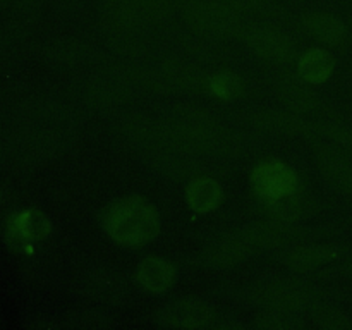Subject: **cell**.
Wrapping results in <instances>:
<instances>
[{"mask_svg": "<svg viewBox=\"0 0 352 330\" xmlns=\"http://www.w3.org/2000/svg\"><path fill=\"white\" fill-rule=\"evenodd\" d=\"M251 253H253V250L244 243V239L239 236V232H236L220 239L219 243H215L213 246H210L208 250L203 253V263L215 268L232 267V265L241 263V261H243L244 258L250 256Z\"/></svg>", "mask_w": 352, "mask_h": 330, "instance_id": "5bb4252c", "label": "cell"}, {"mask_svg": "<svg viewBox=\"0 0 352 330\" xmlns=\"http://www.w3.org/2000/svg\"><path fill=\"white\" fill-rule=\"evenodd\" d=\"M305 82L302 79L287 78L278 85V98L289 110L296 113L316 112L320 105L316 95Z\"/></svg>", "mask_w": 352, "mask_h": 330, "instance_id": "ac0fdd59", "label": "cell"}, {"mask_svg": "<svg viewBox=\"0 0 352 330\" xmlns=\"http://www.w3.org/2000/svg\"><path fill=\"white\" fill-rule=\"evenodd\" d=\"M138 141L189 153L232 155L239 140L215 117L196 109L177 110L158 124H146L136 133Z\"/></svg>", "mask_w": 352, "mask_h": 330, "instance_id": "6da1fadb", "label": "cell"}, {"mask_svg": "<svg viewBox=\"0 0 352 330\" xmlns=\"http://www.w3.org/2000/svg\"><path fill=\"white\" fill-rule=\"evenodd\" d=\"M102 17L103 23L119 34L136 33L144 24H148L136 0H105Z\"/></svg>", "mask_w": 352, "mask_h": 330, "instance_id": "30bf717a", "label": "cell"}, {"mask_svg": "<svg viewBox=\"0 0 352 330\" xmlns=\"http://www.w3.org/2000/svg\"><path fill=\"white\" fill-rule=\"evenodd\" d=\"M265 212L270 219L284 220V222H296L308 215L311 208V201L302 195H289L284 198L272 199V201H263Z\"/></svg>", "mask_w": 352, "mask_h": 330, "instance_id": "44dd1931", "label": "cell"}, {"mask_svg": "<svg viewBox=\"0 0 352 330\" xmlns=\"http://www.w3.org/2000/svg\"><path fill=\"white\" fill-rule=\"evenodd\" d=\"M320 131H322L325 136H329L330 140L337 141V143L342 144L344 148L352 151V129H349V127L333 126V124H330V126H323Z\"/></svg>", "mask_w": 352, "mask_h": 330, "instance_id": "d4e9b609", "label": "cell"}, {"mask_svg": "<svg viewBox=\"0 0 352 330\" xmlns=\"http://www.w3.org/2000/svg\"><path fill=\"white\" fill-rule=\"evenodd\" d=\"M206 91L215 98L223 100V102H232V100L241 98L246 93V82L241 76L234 74V72L222 71L219 74L210 76Z\"/></svg>", "mask_w": 352, "mask_h": 330, "instance_id": "7402d4cb", "label": "cell"}, {"mask_svg": "<svg viewBox=\"0 0 352 330\" xmlns=\"http://www.w3.org/2000/svg\"><path fill=\"white\" fill-rule=\"evenodd\" d=\"M246 45L265 60L291 62L296 57V45L291 38L275 28L254 26L246 33Z\"/></svg>", "mask_w": 352, "mask_h": 330, "instance_id": "ba28073f", "label": "cell"}, {"mask_svg": "<svg viewBox=\"0 0 352 330\" xmlns=\"http://www.w3.org/2000/svg\"><path fill=\"white\" fill-rule=\"evenodd\" d=\"M337 256V251L327 244H306L294 248L284 256V263L296 272H308L329 263Z\"/></svg>", "mask_w": 352, "mask_h": 330, "instance_id": "ffe728a7", "label": "cell"}, {"mask_svg": "<svg viewBox=\"0 0 352 330\" xmlns=\"http://www.w3.org/2000/svg\"><path fill=\"white\" fill-rule=\"evenodd\" d=\"M170 2H172V0H170Z\"/></svg>", "mask_w": 352, "mask_h": 330, "instance_id": "4316f807", "label": "cell"}, {"mask_svg": "<svg viewBox=\"0 0 352 330\" xmlns=\"http://www.w3.org/2000/svg\"><path fill=\"white\" fill-rule=\"evenodd\" d=\"M251 299L254 305L268 311L296 313L308 308L313 301L308 287L292 280H272L253 289Z\"/></svg>", "mask_w": 352, "mask_h": 330, "instance_id": "8992f818", "label": "cell"}, {"mask_svg": "<svg viewBox=\"0 0 352 330\" xmlns=\"http://www.w3.org/2000/svg\"><path fill=\"white\" fill-rule=\"evenodd\" d=\"M298 227L292 226V222H284V220L270 219L267 222H258L253 226H248L239 230V236L243 237L244 243L253 250H267V248L280 246L287 243L298 234Z\"/></svg>", "mask_w": 352, "mask_h": 330, "instance_id": "9c48e42d", "label": "cell"}, {"mask_svg": "<svg viewBox=\"0 0 352 330\" xmlns=\"http://www.w3.org/2000/svg\"><path fill=\"white\" fill-rule=\"evenodd\" d=\"M313 320H315L316 325L322 327V329L340 330L351 325L347 315H344L339 309L330 308V306H318V308L313 311Z\"/></svg>", "mask_w": 352, "mask_h": 330, "instance_id": "603a6c76", "label": "cell"}, {"mask_svg": "<svg viewBox=\"0 0 352 330\" xmlns=\"http://www.w3.org/2000/svg\"><path fill=\"white\" fill-rule=\"evenodd\" d=\"M302 26L311 36L327 45H342L347 38V28L339 17L327 12H309L302 17Z\"/></svg>", "mask_w": 352, "mask_h": 330, "instance_id": "e0dca14e", "label": "cell"}, {"mask_svg": "<svg viewBox=\"0 0 352 330\" xmlns=\"http://www.w3.org/2000/svg\"><path fill=\"white\" fill-rule=\"evenodd\" d=\"M256 325L265 330H289L296 329L299 325L291 316V313H280V311H265L256 316Z\"/></svg>", "mask_w": 352, "mask_h": 330, "instance_id": "cb8c5ba5", "label": "cell"}, {"mask_svg": "<svg viewBox=\"0 0 352 330\" xmlns=\"http://www.w3.org/2000/svg\"><path fill=\"white\" fill-rule=\"evenodd\" d=\"M50 222L43 213L36 210H28L10 220L9 234L19 246H28L33 241H41L50 232Z\"/></svg>", "mask_w": 352, "mask_h": 330, "instance_id": "2e32d148", "label": "cell"}, {"mask_svg": "<svg viewBox=\"0 0 352 330\" xmlns=\"http://www.w3.org/2000/svg\"><path fill=\"white\" fill-rule=\"evenodd\" d=\"M253 124L263 131L282 134H302L313 136L316 133V126L301 117V113L287 112V110H263L253 117Z\"/></svg>", "mask_w": 352, "mask_h": 330, "instance_id": "8fae6325", "label": "cell"}, {"mask_svg": "<svg viewBox=\"0 0 352 330\" xmlns=\"http://www.w3.org/2000/svg\"><path fill=\"white\" fill-rule=\"evenodd\" d=\"M143 82L153 91H198L206 89L208 76L184 62H162L144 74Z\"/></svg>", "mask_w": 352, "mask_h": 330, "instance_id": "277c9868", "label": "cell"}, {"mask_svg": "<svg viewBox=\"0 0 352 330\" xmlns=\"http://www.w3.org/2000/svg\"><path fill=\"white\" fill-rule=\"evenodd\" d=\"M239 10H263L268 6V0H222Z\"/></svg>", "mask_w": 352, "mask_h": 330, "instance_id": "484cf974", "label": "cell"}, {"mask_svg": "<svg viewBox=\"0 0 352 330\" xmlns=\"http://www.w3.org/2000/svg\"><path fill=\"white\" fill-rule=\"evenodd\" d=\"M177 272L170 261L160 256H148L138 265L136 278L141 287L153 294H162L174 285Z\"/></svg>", "mask_w": 352, "mask_h": 330, "instance_id": "4fadbf2b", "label": "cell"}, {"mask_svg": "<svg viewBox=\"0 0 352 330\" xmlns=\"http://www.w3.org/2000/svg\"><path fill=\"white\" fill-rule=\"evenodd\" d=\"M223 199V189L219 181L208 175L195 177L186 189V201L191 210L198 213H208L219 208Z\"/></svg>", "mask_w": 352, "mask_h": 330, "instance_id": "9a60e30c", "label": "cell"}, {"mask_svg": "<svg viewBox=\"0 0 352 330\" xmlns=\"http://www.w3.org/2000/svg\"><path fill=\"white\" fill-rule=\"evenodd\" d=\"M251 188L261 201H272L298 192L299 179L291 165L280 160H265L251 172Z\"/></svg>", "mask_w": 352, "mask_h": 330, "instance_id": "5b68a950", "label": "cell"}, {"mask_svg": "<svg viewBox=\"0 0 352 330\" xmlns=\"http://www.w3.org/2000/svg\"><path fill=\"white\" fill-rule=\"evenodd\" d=\"M103 230L122 246H141L160 232V217L143 196H126L110 203L102 213Z\"/></svg>", "mask_w": 352, "mask_h": 330, "instance_id": "7a4b0ae2", "label": "cell"}, {"mask_svg": "<svg viewBox=\"0 0 352 330\" xmlns=\"http://www.w3.org/2000/svg\"><path fill=\"white\" fill-rule=\"evenodd\" d=\"M298 69L302 81L320 85L332 76L336 60L325 48H309L299 57Z\"/></svg>", "mask_w": 352, "mask_h": 330, "instance_id": "d6986e66", "label": "cell"}, {"mask_svg": "<svg viewBox=\"0 0 352 330\" xmlns=\"http://www.w3.org/2000/svg\"><path fill=\"white\" fill-rule=\"evenodd\" d=\"M184 17L195 31L212 36H232L243 28L239 9L222 0H195L184 9Z\"/></svg>", "mask_w": 352, "mask_h": 330, "instance_id": "3957f363", "label": "cell"}, {"mask_svg": "<svg viewBox=\"0 0 352 330\" xmlns=\"http://www.w3.org/2000/svg\"><path fill=\"white\" fill-rule=\"evenodd\" d=\"M316 162L330 184L336 186L339 191L352 192V164L349 158L339 150L327 144H320L316 148Z\"/></svg>", "mask_w": 352, "mask_h": 330, "instance_id": "7c38bea8", "label": "cell"}, {"mask_svg": "<svg viewBox=\"0 0 352 330\" xmlns=\"http://www.w3.org/2000/svg\"><path fill=\"white\" fill-rule=\"evenodd\" d=\"M215 318V309L203 299H179L164 306L153 315V320L162 327L170 329H203Z\"/></svg>", "mask_w": 352, "mask_h": 330, "instance_id": "52a82bcc", "label": "cell"}]
</instances>
